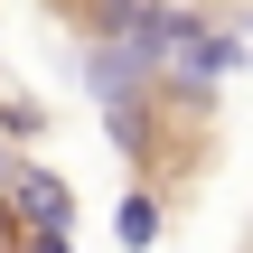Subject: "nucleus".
Segmentation results:
<instances>
[{"instance_id":"obj_2","label":"nucleus","mask_w":253,"mask_h":253,"mask_svg":"<svg viewBox=\"0 0 253 253\" xmlns=\"http://www.w3.org/2000/svg\"><path fill=\"white\" fill-rule=\"evenodd\" d=\"M0 197H9V225H19V235H66V225H75V188L47 178V169H9Z\"/></svg>"},{"instance_id":"obj_3","label":"nucleus","mask_w":253,"mask_h":253,"mask_svg":"<svg viewBox=\"0 0 253 253\" xmlns=\"http://www.w3.org/2000/svg\"><path fill=\"white\" fill-rule=\"evenodd\" d=\"M160 216H169V207H160L150 188H131V197L113 207V244H122V253H150V244H160Z\"/></svg>"},{"instance_id":"obj_6","label":"nucleus","mask_w":253,"mask_h":253,"mask_svg":"<svg viewBox=\"0 0 253 253\" xmlns=\"http://www.w3.org/2000/svg\"><path fill=\"white\" fill-rule=\"evenodd\" d=\"M169 9H207V0H169Z\"/></svg>"},{"instance_id":"obj_4","label":"nucleus","mask_w":253,"mask_h":253,"mask_svg":"<svg viewBox=\"0 0 253 253\" xmlns=\"http://www.w3.org/2000/svg\"><path fill=\"white\" fill-rule=\"evenodd\" d=\"M19 253H75L66 235H19Z\"/></svg>"},{"instance_id":"obj_1","label":"nucleus","mask_w":253,"mask_h":253,"mask_svg":"<svg viewBox=\"0 0 253 253\" xmlns=\"http://www.w3.org/2000/svg\"><path fill=\"white\" fill-rule=\"evenodd\" d=\"M113 141L131 160V188L169 197V188H188L216 160V94L197 75H178V66H141L113 94Z\"/></svg>"},{"instance_id":"obj_5","label":"nucleus","mask_w":253,"mask_h":253,"mask_svg":"<svg viewBox=\"0 0 253 253\" xmlns=\"http://www.w3.org/2000/svg\"><path fill=\"white\" fill-rule=\"evenodd\" d=\"M0 253H19V225H9V197H0Z\"/></svg>"}]
</instances>
